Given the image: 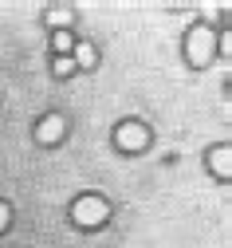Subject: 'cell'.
<instances>
[{
  "label": "cell",
  "instance_id": "6da1fadb",
  "mask_svg": "<svg viewBox=\"0 0 232 248\" xmlns=\"http://www.w3.org/2000/svg\"><path fill=\"white\" fill-rule=\"evenodd\" d=\"M189 63L193 67H205L209 59H213V47H217V40H213V28H205V24H197L193 32H189Z\"/></svg>",
  "mask_w": 232,
  "mask_h": 248
},
{
  "label": "cell",
  "instance_id": "7a4b0ae2",
  "mask_svg": "<svg viewBox=\"0 0 232 248\" xmlns=\"http://www.w3.org/2000/svg\"><path fill=\"white\" fill-rule=\"evenodd\" d=\"M107 201L103 197H79L75 205H71V217H75V225H83V229H94V225H103L107 221Z\"/></svg>",
  "mask_w": 232,
  "mask_h": 248
},
{
  "label": "cell",
  "instance_id": "3957f363",
  "mask_svg": "<svg viewBox=\"0 0 232 248\" xmlns=\"http://www.w3.org/2000/svg\"><path fill=\"white\" fill-rule=\"evenodd\" d=\"M114 142H118L122 150L134 154V150H142V146H146V130L138 126V122H126V126H118V130H114Z\"/></svg>",
  "mask_w": 232,
  "mask_h": 248
},
{
  "label": "cell",
  "instance_id": "277c9868",
  "mask_svg": "<svg viewBox=\"0 0 232 248\" xmlns=\"http://www.w3.org/2000/svg\"><path fill=\"white\" fill-rule=\"evenodd\" d=\"M63 130H67V126H63V118H59V114H51V118H44V122H40L36 138H40V142H59V138H63Z\"/></svg>",
  "mask_w": 232,
  "mask_h": 248
},
{
  "label": "cell",
  "instance_id": "5b68a950",
  "mask_svg": "<svg viewBox=\"0 0 232 248\" xmlns=\"http://www.w3.org/2000/svg\"><path fill=\"white\" fill-rule=\"evenodd\" d=\"M71 63H75V67H94V47H91V44H79Z\"/></svg>",
  "mask_w": 232,
  "mask_h": 248
},
{
  "label": "cell",
  "instance_id": "8992f818",
  "mask_svg": "<svg viewBox=\"0 0 232 248\" xmlns=\"http://www.w3.org/2000/svg\"><path fill=\"white\" fill-rule=\"evenodd\" d=\"M47 24H51V28H59V32H63V28L71 24V12H67V8H51V12H47Z\"/></svg>",
  "mask_w": 232,
  "mask_h": 248
},
{
  "label": "cell",
  "instance_id": "52a82bcc",
  "mask_svg": "<svg viewBox=\"0 0 232 248\" xmlns=\"http://www.w3.org/2000/svg\"><path fill=\"white\" fill-rule=\"evenodd\" d=\"M209 166H217V173H220V177H228V150H220L217 158H209Z\"/></svg>",
  "mask_w": 232,
  "mask_h": 248
},
{
  "label": "cell",
  "instance_id": "ba28073f",
  "mask_svg": "<svg viewBox=\"0 0 232 248\" xmlns=\"http://www.w3.org/2000/svg\"><path fill=\"white\" fill-rule=\"evenodd\" d=\"M71 47H75V44H71L67 32H55V51H59V55H63V51H71Z\"/></svg>",
  "mask_w": 232,
  "mask_h": 248
},
{
  "label": "cell",
  "instance_id": "9c48e42d",
  "mask_svg": "<svg viewBox=\"0 0 232 248\" xmlns=\"http://www.w3.org/2000/svg\"><path fill=\"white\" fill-rule=\"evenodd\" d=\"M71 71H75V63H71L67 55H59V59H55V75H71Z\"/></svg>",
  "mask_w": 232,
  "mask_h": 248
},
{
  "label": "cell",
  "instance_id": "30bf717a",
  "mask_svg": "<svg viewBox=\"0 0 232 248\" xmlns=\"http://www.w3.org/2000/svg\"><path fill=\"white\" fill-rule=\"evenodd\" d=\"M8 225V205H0V229Z\"/></svg>",
  "mask_w": 232,
  "mask_h": 248
}]
</instances>
